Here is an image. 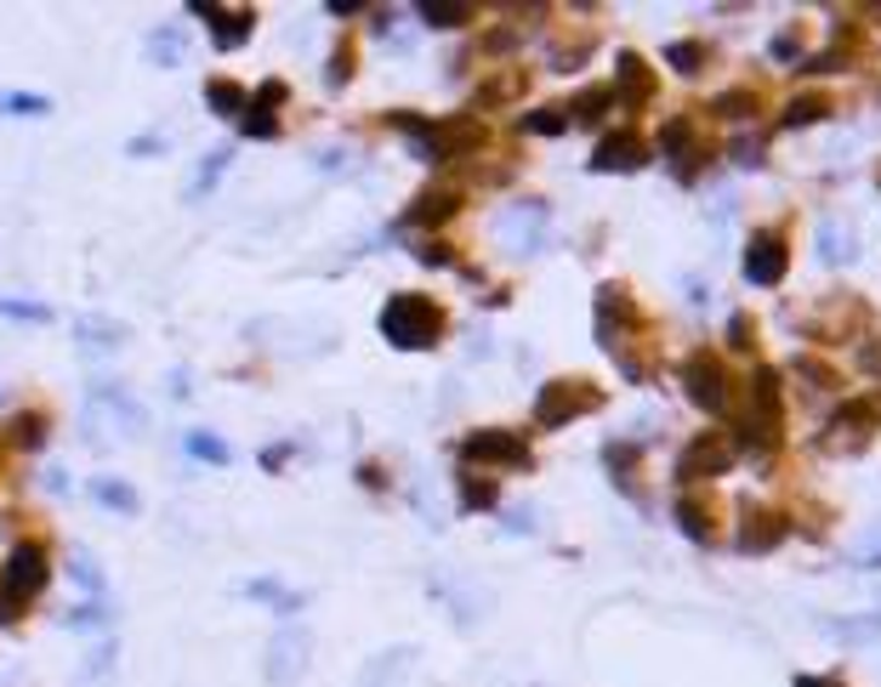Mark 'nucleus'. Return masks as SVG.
I'll use <instances>...</instances> for the list:
<instances>
[{"instance_id": "44", "label": "nucleus", "mask_w": 881, "mask_h": 687, "mask_svg": "<svg viewBox=\"0 0 881 687\" xmlns=\"http://www.w3.org/2000/svg\"><path fill=\"white\" fill-rule=\"evenodd\" d=\"M796 687H842V682H824V676H802Z\"/></svg>"}, {"instance_id": "6", "label": "nucleus", "mask_w": 881, "mask_h": 687, "mask_svg": "<svg viewBox=\"0 0 881 687\" xmlns=\"http://www.w3.org/2000/svg\"><path fill=\"white\" fill-rule=\"evenodd\" d=\"M581 410H597V392L592 387H574V380H551V387L535 398V421L541 426H563Z\"/></svg>"}, {"instance_id": "32", "label": "nucleus", "mask_w": 881, "mask_h": 687, "mask_svg": "<svg viewBox=\"0 0 881 687\" xmlns=\"http://www.w3.org/2000/svg\"><path fill=\"white\" fill-rule=\"evenodd\" d=\"M688 137H694V125L688 120H671L666 132H660V148H666V154H688Z\"/></svg>"}, {"instance_id": "22", "label": "nucleus", "mask_w": 881, "mask_h": 687, "mask_svg": "<svg viewBox=\"0 0 881 687\" xmlns=\"http://www.w3.org/2000/svg\"><path fill=\"white\" fill-rule=\"evenodd\" d=\"M456 205H461V199L456 193H421V205L410 211V222H444V216H456Z\"/></svg>"}, {"instance_id": "25", "label": "nucleus", "mask_w": 881, "mask_h": 687, "mask_svg": "<svg viewBox=\"0 0 881 687\" xmlns=\"http://www.w3.org/2000/svg\"><path fill=\"white\" fill-rule=\"evenodd\" d=\"M69 569H74V579H80L86 591H97V597L109 591V579H103V569H97V557H91V551H74V563H69Z\"/></svg>"}, {"instance_id": "33", "label": "nucleus", "mask_w": 881, "mask_h": 687, "mask_svg": "<svg viewBox=\"0 0 881 687\" xmlns=\"http://www.w3.org/2000/svg\"><path fill=\"white\" fill-rule=\"evenodd\" d=\"M615 103V91H586L581 103H574V120H603V109Z\"/></svg>"}, {"instance_id": "39", "label": "nucleus", "mask_w": 881, "mask_h": 687, "mask_svg": "<svg viewBox=\"0 0 881 687\" xmlns=\"http://www.w3.org/2000/svg\"><path fill=\"white\" fill-rule=\"evenodd\" d=\"M109 614H103V608H80V614H69V625H103Z\"/></svg>"}, {"instance_id": "20", "label": "nucleus", "mask_w": 881, "mask_h": 687, "mask_svg": "<svg viewBox=\"0 0 881 687\" xmlns=\"http://www.w3.org/2000/svg\"><path fill=\"white\" fill-rule=\"evenodd\" d=\"M206 103H211V114H239V109H250V97L234 80H211L206 86Z\"/></svg>"}, {"instance_id": "23", "label": "nucleus", "mask_w": 881, "mask_h": 687, "mask_svg": "<svg viewBox=\"0 0 881 687\" xmlns=\"http://www.w3.org/2000/svg\"><path fill=\"white\" fill-rule=\"evenodd\" d=\"M666 63H671L677 74H699V68H705V46H699V40H677V46H666Z\"/></svg>"}, {"instance_id": "17", "label": "nucleus", "mask_w": 881, "mask_h": 687, "mask_svg": "<svg viewBox=\"0 0 881 687\" xmlns=\"http://www.w3.org/2000/svg\"><path fill=\"white\" fill-rule=\"evenodd\" d=\"M535 227H541V205H518L500 216V239H512V250H535Z\"/></svg>"}, {"instance_id": "30", "label": "nucleus", "mask_w": 881, "mask_h": 687, "mask_svg": "<svg viewBox=\"0 0 881 687\" xmlns=\"http://www.w3.org/2000/svg\"><path fill=\"white\" fill-rule=\"evenodd\" d=\"M188 449L199 454V461H216V466H228V444H222V438H211V432H194V438H188Z\"/></svg>"}, {"instance_id": "36", "label": "nucleus", "mask_w": 881, "mask_h": 687, "mask_svg": "<svg viewBox=\"0 0 881 687\" xmlns=\"http://www.w3.org/2000/svg\"><path fill=\"white\" fill-rule=\"evenodd\" d=\"M245 137H280V120H273L268 109H257V114H245Z\"/></svg>"}, {"instance_id": "4", "label": "nucleus", "mask_w": 881, "mask_h": 687, "mask_svg": "<svg viewBox=\"0 0 881 687\" xmlns=\"http://www.w3.org/2000/svg\"><path fill=\"white\" fill-rule=\"evenodd\" d=\"M46 551L40 546H17L12 557H7V569H0V591H7V602H29V597H40L46 591Z\"/></svg>"}, {"instance_id": "9", "label": "nucleus", "mask_w": 881, "mask_h": 687, "mask_svg": "<svg viewBox=\"0 0 881 687\" xmlns=\"http://www.w3.org/2000/svg\"><path fill=\"white\" fill-rule=\"evenodd\" d=\"M91 403H97V410H109L114 438H142V432H148V410H142L132 392H120V387H91Z\"/></svg>"}, {"instance_id": "43", "label": "nucleus", "mask_w": 881, "mask_h": 687, "mask_svg": "<svg viewBox=\"0 0 881 687\" xmlns=\"http://www.w3.org/2000/svg\"><path fill=\"white\" fill-rule=\"evenodd\" d=\"M865 370H881V341H870V347H865Z\"/></svg>"}, {"instance_id": "38", "label": "nucleus", "mask_w": 881, "mask_h": 687, "mask_svg": "<svg viewBox=\"0 0 881 687\" xmlns=\"http://www.w3.org/2000/svg\"><path fill=\"white\" fill-rule=\"evenodd\" d=\"M40 438H46V432H40V421H17V444H29V449H35Z\"/></svg>"}, {"instance_id": "14", "label": "nucleus", "mask_w": 881, "mask_h": 687, "mask_svg": "<svg viewBox=\"0 0 881 687\" xmlns=\"http://www.w3.org/2000/svg\"><path fill=\"white\" fill-rule=\"evenodd\" d=\"M785 517L779 512H745V523H740V551H773L779 540H785Z\"/></svg>"}, {"instance_id": "31", "label": "nucleus", "mask_w": 881, "mask_h": 687, "mask_svg": "<svg viewBox=\"0 0 881 687\" xmlns=\"http://www.w3.org/2000/svg\"><path fill=\"white\" fill-rule=\"evenodd\" d=\"M0 318H35V324H46L52 308H46V301H0Z\"/></svg>"}, {"instance_id": "5", "label": "nucleus", "mask_w": 881, "mask_h": 687, "mask_svg": "<svg viewBox=\"0 0 881 687\" xmlns=\"http://www.w3.org/2000/svg\"><path fill=\"white\" fill-rule=\"evenodd\" d=\"M461 454L467 461H484V466H529V444L518 438V432H495V426L472 432V438L461 444Z\"/></svg>"}, {"instance_id": "24", "label": "nucleus", "mask_w": 881, "mask_h": 687, "mask_svg": "<svg viewBox=\"0 0 881 687\" xmlns=\"http://www.w3.org/2000/svg\"><path fill=\"white\" fill-rule=\"evenodd\" d=\"M824 114H830V103L808 91V97H796V103L785 109V132H791V125H814V120H824Z\"/></svg>"}, {"instance_id": "11", "label": "nucleus", "mask_w": 881, "mask_h": 687, "mask_svg": "<svg viewBox=\"0 0 881 687\" xmlns=\"http://www.w3.org/2000/svg\"><path fill=\"white\" fill-rule=\"evenodd\" d=\"M734 466V444L728 438H711V432H705V438H694L688 449H683V461H677V472L683 477H717V472H728Z\"/></svg>"}, {"instance_id": "18", "label": "nucleus", "mask_w": 881, "mask_h": 687, "mask_svg": "<svg viewBox=\"0 0 881 687\" xmlns=\"http://www.w3.org/2000/svg\"><path fill=\"white\" fill-rule=\"evenodd\" d=\"M91 495L103 500L109 512H125V517H132L137 505H142V500H137V489H132V483H120V477H97V483H91Z\"/></svg>"}, {"instance_id": "41", "label": "nucleus", "mask_w": 881, "mask_h": 687, "mask_svg": "<svg viewBox=\"0 0 881 687\" xmlns=\"http://www.w3.org/2000/svg\"><path fill=\"white\" fill-rule=\"evenodd\" d=\"M415 257H421V262H438V267H444V262H449V250H444V245H421Z\"/></svg>"}, {"instance_id": "35", "label": "nucleus", "mask_w": 881, "mask_h": 687, "mask_svg": "<svg viewBox=\"0 0 881 687\" xmlns=\"http://www.w3.org/2000/svg\"><path fill=\"white\" fill-rule=\"evenodd\" d=\"M757 109V97L750 91H728V97H717V114H728V120H740V114H750Z\"/></svg>"}, {"instance_id": "34", "label": "nucleus", "mask_w": 881, "mask_h": 687, "mask_svg": "<svg viewBox=\"0 0 881 687\" xmlns=\"http://www.w3.org/2000/svg\"><path fill=\"white\" fill-rule=\"evenodd\" d=\"M461 500H467V505H495V483H489V477H467V483H461Z\"/></svg>"}, {"instance_id": "3", "label": "nucleus", "mask_w": 881, "mask_h": 687, "mask_svg": "<svg viewBox=\"0 0 881 687\" xmlns=\"http://www.w3.org/2000/svg\"><path fill=\"white\" fill-rule=\"evenodd\" d=\"M683 380H688V398L699 403L705 415H728V403H734V387H728V370L711 359V352H694L683 364Z\"/></svg>"}, {"instance_id": "1", "label": "nucleus", "mask_w": 881, "mask_h": 687, "mask_svg": "<svg viewBox=\"0 0 881 687\" xmlns=\"http://www.w3.org/2000/svg\"><path fill=\"white\" fill-rule=\"evenodd\" d=\"M438 329H444V313H438L426 296H393L387 308H382V336H387L393 347H405V352L433 347Z\"/></svg>"}, {"instance_id": "29", "label": "nucleus", "mask_w": 881, "mask_h": 687, "mask_svg": "<svg viewBox=\"0 0 881 687\" xmlns=\"http://www.w3.org/2000/svg\"><path fill=\"white\" fill-rule=\"evenodd\" d=\"M677 517H683V534H688V540H711V517H705V505L683 500V505H677Z\"/></svg>"}, {"instance_id": "10", "label": "nucleus", "mask_w": 881, "mask_h": 687, "mask_svg": "<svg viewBox=\"0 0 881 687\" xmlns=\"http://www.w3.org/2000/svg\"><path fill=\"white\" fill-rule=\"evenodd\" d=\"M125 329L120 318H103V313H86V318H74V347L80 352H91V359H109V352H120L125 347Z\"/></svg>"}, {"instance_id": "28", "label": "nucleus", "mask_w": 881, "mask_h": 687, "mask_svg": "<svg viewBox=\"0 0 881 687\" xmlns=\"http://www.w3.org/2000/svg\"><path fill=\"white\" fill-rule=\"evenodd\" d=\"M523 132H535V137H558V132H569V114H563V109H541V114H529V120H523Z\"/></svg>"}, {"instance_id": "8", "label": "nucleus", "mask_w": 881, "mask_h": 687, "mask_svg": "<svg viewBox=\"0 0 881 687\" xmlns=\"http://www.w3.org/2000/svg\"><path fill=\"white\" fill-rule=\"evenodd\" d=\"M194 17H206V23H211V40L222 46V52L245 46L250 29H257V12H245V7H206V0H194Z\"/></svg>"}, {"instance_id": "27", "label": "nucleus", "mask_w": 881, "mask_h": 687, "mask_svg": "<svg viewBox=\"0 0 881 687\" xmlns=\"http://www.w3.org/2000/svg\"><path fill=\"white\" fill-rule=\"evenodd\" d=\"M245 597H262V602H273V608H280V614H296V608H301V602H296L290 591H280L273 579H250V585H245Z\"/></svg>"}, {"instance_id": "7", "label": "nucleus", "mask_w": 881, "mask_h": 687, "mask_svg": "<svg viewBox=\"0 0 881 687\" xmlns=\"http://www.w3.org/2000/svg\"><path fill=\"white\" fill-rule=\"evenodd\" d=\"M785 267H791V250H785L779 234H757L745 245V278H750V285H779Z\"/></svg>"}, {"instance_id": "15", "label": "nucleus", "mask_w": 881, "mask_h": 687, "mask_svg": "<svg viewBox=\"0 0 881 687\" xmlns=\"http://www.w3.org/2000/svg\"><path fill=\"white\" fill-rule=\"evenodd\" d=\"M615 97H620V103H648V97H654V80H648L643 58H632V52L620 58V68H615Z\"/></svg>"}, {"instance_id": "40", "label": "nucleus", "mask_w": 881, "mask_h": 687, "mask_svg": "<svg viewBox=\"0 0 881 687\" xmlns=\"http://www.w3.org/2000/svg\"><path fill=\"white\" fill-rule=\"evenodd\" d=\"M728 336H734V347H750V318H734V324H728Z\"/></svg>"}, {"instance_id": "2", "label": "nucleus", "mask_w": 881, "mask_h": 687, "mask_svg": "<svg viewBox=\"0 0 881 687\" xmlns=\"http://www.w3.org/2000/svg\"><path fill=\"white\" fill-rule=\"evenodd\" d=\"M308 653H313V636L301 625H280L268 653H262V682L268 687H301V676H308Z\"/></svg>"}, {"instance_id": "19", "label": "nucleus", "mask_w": 881, "mask_h": 687, "mask_svg": "<svg viewBox=\"0 0 881 687\" xmlns=\"http://www.w3.org/2000/svg\"><path fill=\"white\" fill-rule=\"evenodd\" d=\"M421 23H433V29H461V23L472 17V7H461V0H421Z\"/></svg>"}, {"instance_id": "42", "label": "nucleus", "mask_w": 881, "mask_h": 687, "mask_svg": "<svg viewBox=\"0 0 881 687\" xmlns=\"http://www.w3.org/2000/svg\"><path fill=\"white\" fill-rule=\"evenodd\" d=\"M773 58H796V35H779L773 40Z\"/></svg>"}, {"instance_id": "37", "label": "nucleus", "mask_w": 881, "mask_h": 687, "mask_svg": "<svg viewBox=\"0 0 881 687\" xmlns=\"http://www.w3.org/2000/svg\"><path fill=\"white\" fill-rule=\"evenodd\" d=\"M273 103H285V86H280V80H268L262 97H257V109H273Z\"/></svg>"}, {"instance_id": "21", "label": "nucleus", "mask_w": 881, "mask_h": 687, "mask_svg": "<svg viewBox=\"0 0 881 687\" xmlns=\"http://www.w3.org/2000/svg\"><path fill=\"white\" fill-rule=\"evenodd\" d=\"M222 171H228V148H216V154L194 171V183H188V199H206V188L222 183Z\"/></svg>"}, {"instance_id": "26", "label": "nucleus", "mask_w": 881, "mask_h": 687, "mask_svg": "<svg viewBox=\"0 0 881 687\" xmlns=\"http://www.w3.org/2000/svg\"><path fill=\"white\" fill-rule=\"evenodd\" d=\"M0 114H52V103L35 91H0Z\"/></svg>"}, {"instance_id": "13", "label": "nucleus", "mask_w": 881, "mask_h": 687, "mask_svg": "<svg viewBox=\"0 0 881 687\" xmlns=\"http://www.w3.org/2000/svg\"><path fill=\"white\" fill-rule=\"evenodd\" d=\"M410 665H415V648H387L359 671V687H405Z\"/></svg>"}, {"instance_id": "16", "label": "nucleus", "mask_w": 881, "mask_h": 687, "mask_svg": "<svg viewBox=\"0 0 881 687\" xmlns=\"http://www.w3.org/2000/svg\"><path fill=\"white\" fill-rule=\"evenodd\" d=\"M183 58H188V35L176 29V23H160V29H148V63L176 68Z\"/></svg>"}, {"instance_id": "12", "label": "nucleus", "mask_w": 881, "mask_h": 687, "mask_svg": "<svg viewBox=\"0 0 881 687\" xmlns=\"http://www.w3.org/2000/svg\"><path fill=\"white\" fill-rule=\"evenodd\" d=\"M648 160V142L637 132H615V137H603L597 142V154H592V171H637Z\"/></svg>"}]
</instances>
